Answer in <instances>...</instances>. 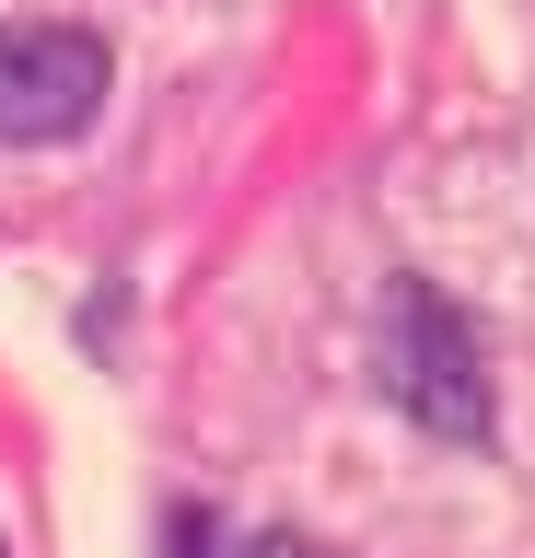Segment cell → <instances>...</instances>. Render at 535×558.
<instances>
[{
	"label": "cell",
	"instance_id": "6da1fadb",
	"mask_svg": "<svg viewBox=\"0 0 535 558\" xmlns=\"http://www.w3.org/2000/svg\"><path fill=\"white\" fill-rule=\"evenodd\" d=\"M385 396L442 442H477L489 430V361H477V326H465L430 279H396L385 303Z\"/></svg>",
	"mask_w": 535,
	"mask_h": 558
},
{
	"label": "cell",
	"instance_id": "7a4b0ae2",
	"mask_svg": "<svg viewBox=\"0 0 535 558\" xmlns=\"http://www.w3.org/2000/svg\"><path fill=\"white\" fill-rule=\"evenodd\" d=\"M106 35L94 24H0V140H82L106 117Z\"/></svg>",
	"mask_w": 535,
	"mask_h": 558
},
{
	"label": "cell",
	"instance_id": "3957f363",
	"mask_svg": "<svg viewBox=\"0 0 535 558\" xmlns=\"http://www.w3.org/2000/svg\"><path fill=\"white\" fill-rule=\"evenodd\" d=\"M245 558H338V547H315V535H256Z\"/></svg>",
	"mask_w": 535,
	"mask_h": 558
}]
</instances>
